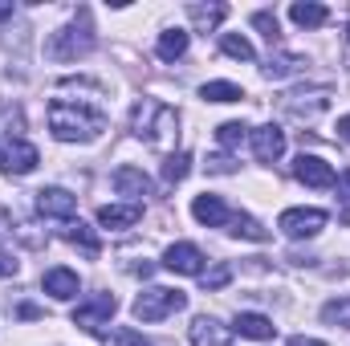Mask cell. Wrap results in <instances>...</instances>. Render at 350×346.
<instances>
[{"label":"cell","mask_w":350,"mask_h":346,"mask_svg":"<svg viewBox=\"0 0 350 346\" xmlns=\"http://www.w3.org/2000/svg\"><path fill=\"white\" fill-rule=\"evenodd\" d=\"M90 49H94V25H90L86 8H82L66 29H57V33L49 37V45H45V53H49L53 62H78V57H86Z\"/></svg>","instance_id":"3"},{"label":"cell","mask_w":350,"mask_h":346,"mask_svg":"<svg viewBox=\"0 0 350 346\" xmlns=\"http://www.w3.org/2000/svg\"><path fill=\"white\" fill-rule=\"evenodd\" d=\"M4 16H12V4H0V21H4Z\"/></svg>","instance_id":"40"},{"label":"cell","mask_w":350,"mask_h":346,"mask_svg":"<svg viewBox=\"0 0 350 346\" xmlns=\"http://www.w3.org/2000/svg\"><path fill=\"white\" fill-rule=\"evenodd\" d=\"M306 62L297 57V53H277V57H269L265 62V78H289V74H297Z\"/></svg>","instance_id":"22"},{"label":"cell","mask_w":350,"mask_h":346,"mask_svg":"<svg viewBox=\"0 0 350 346\" xmlns=\"http://www.w3.org/2000/svg\"><path fill=\"white\" fill-rule=\"evenodd\" d=\"M253 25L265 33V41H269V45H273V41H277V33H281L277 16H273V12H265V8H261V12H253Z\"/></svg>","instance_id":"31"},{"label":"cell","mask_w":350,"mask_h":346,"mask_svg":"<svg viewBox=\"0 0 350 346\" xmlns=\"http://www.w3.org/2000/svg\"><path fill=\"white\" fill-rule=\"evenodd\" d=\"M187 172H191V155L187 151H175V155H167L163 159V183H183L187 179Z\"/></svg>","instance_id":"23"},{"label":"cell","mask_w":350,"mask_h":346,"mask_svg":"<svg viewBox=\"0 0 350 346\" xmlns=\"http://www.w3.org/2000/svg\"><path fill=\"white\" fill-rule=\"evenodd\" d=\"M228 232H237V237H245V241H269V228H261V224H257L253 216H245V212H232Z\"/></svg>","instance_id":"25"},{"label":"cell","mask_w":350,"mask_h":346,"mask_svg":"<svg viewBox=\"0 0 350 346\" xmlns=\"http://www.w3.org/2000/svg\"><path fill=\"white\" fill-rule=\"evenodd\" d=\"M330 106V90L318 86V90H293L281 98V110L293 114V118H318L322 110Z\"/></svg>","instance_id":"6"},{"label":"cell","mask_w":350,"mask_h":346,"mask_svg":"<svg viewBox=\"0 0 350 346\" xmlns=\"http://www.w3.org/2000/svg\"><path fill=\"white\" fill-rule=\"evenodd\" d=\"M289 346H326V343H318V338H289Z\"/></svg>","instance_id":"39"},{"label":"cell","mask_w":350,"mask_h":346,"mask_svg":"<svg viewBox=\"0 0 350 346\" xmlns=\"http://www.w3.org/2000/svg\"><path fill=\"white\" fill-rule=\"evenodd\" d=\"M187 306V293H179V289H163V285H155V289H143L139 297H135V306H131V314L139 318V322H163L167 314L175 310H183Z\"/></svg>","instance_id":"4"},{"label":"cell","mask_w":350,"mask_h":346,"mask_svg":"<svg viewBox=\"0 0 350 346\" xmlns=\"http://www.w3.org/2000/svg\"><path fill=\"white\" fill-rule=\"evenodd\" d=\"M16 318H41V310H37V306H29V302H25V306H16Z\"/></svg>","instance_id":"35"},{"label":"cell","mask_w":350,"mask_h":346,"mask_svg":"<svg viewBox=\"0 0 350 346\" xmlns=\"http://www.w3.org/2000/svg\"><path fill=\"white\" fill-rule=\"evenodd\" d=\"M187 53V33L183 29H167L163 37H159V57L163 62H175V57H183Z\"/></svg>","instance_id":"24"},{"label":"cell","mask_w":350,"mask_h":346,"mask_svg":"<svg viewBox=\"0 0 350 346\" xmlns=\"http://www.w3.org/2000/svg\"><path fill=\"white\" fill-rule=\"evenodd\" d=\"M37 212L49 220H70L78 212V196H70L66 187H41L37 191Z\"/></svg>","instance_id":"8"},{"label":"cell","mask_w":350,"mask_h":346,"mask_svg":"<svg viewBox=\"0 0 350 346\" xmlns=\"http://www.w3.org/2000/svg\"><path fill=\"white\" fill-rule=\"evenodd\" d=\"M49 131L62 143H90L106 131V114L94 106H82V102L57 98V102H49Z\"/></svg>","instance_id":"1"},{"label":"cell","mask_w":350,"mask_h":346,"mask_svg":"<svg viewBox=\"0 0 350 346\" xmlns=\"http://www.w3.org/2000/svg\"><path fill=\"white\" fill-rule=\"evenodd\" d=\"M191 216L200 220V224H208V228H224V224H232V208L220 200V196H196L191 200Z\"/></svg>","instance_id":"10"},{"label":"cell","mask_w":350,"mask_h":346,"mask_svg":"<svg viewBox=\"0 0 350 346\" xmlns=\"http://www.w3.org/2000/svg\"><path fill=\"white\" fill-rule=\"evenodd\" d=\"M220 49H224L228 57H237V62H253V57H257V49L249 45V37H237V33H224V37H220Z\"/></svg>","instance_id":"27"},{"label":"cell","mask_w":350,"mask_h":346,"mask_svg":"<svg viewBox=\"0 0 350 346\" xmlns=\"http://www.w3.org/2000/svg\"><path fill=\"white\" fill-rule=\"evenodd\" d=\"M208 172H220V175H228V172H237V163H232L228 155H216V159H208Z\"/></svg>","instance_id":"33"},{"label":"cell","mask_w":350,"mask_h":346,"mask_svg":"<svg viewBox=\"0 0 350 346\" xmlns=\"http://www.w3.org/2000/svg\"><path fill=\"white\" fill-rule=\"evenodd\" d=\"M338 139H347V143H350V114L338 118Z\"/></svg>","instance_id":"36"},{"label":"cell","mask_w":350,"mask_h":346,"mask_svg":"<svg viewBox=\"0 0 350 346\" xmlns=\"http://www.w3.org/2000/svg\"><path fill=\"white\" fill-rule=\"evenodd\" d=\"M110 314H114V297L110 293H98V297H90L86 306L74 310V326H82L90 334H102L106 322H110Z\"/></svg>","instance_id":"7"},{"label":"cell","mask_w":350,"mask_h":346,"mask_svg":"<svg viewBox=\"0 0 350 346\" xmlns=\"http://www.w3.org/2000/svg\"><path fill=\"white\" fill-rule=\"evenodd\" d=\"M114 191H118V196H151L155 187H151V179L139 172V168L122 163V168L114 172Z\"/></svg>","instance_id":"18"},{"label":"cell","mask_w":350,"mask_h":346,"mask_svg":"<svg viewBox=\"0 0 350 346\" xmlns=\"http://www.w3.org/2000/svg\"><path fill=\"white\" fill-rule=\"evenodd\" d=\"M289 21L293 25H301V29H322L326 21H330V8L326 4H314V0H297V4H289Z\"/></svg>","instance_id":"19"},{"label":"cell","mask_w":350,"mask_h":346,"mask_svg":"<svg viewBox=\"0 0 350 346\" xmlns=\"http://www.w3.org/2000/svg\"><path fill=\"white\" fill-rule=\"evenodd\" d=\"M78 273L74 269H66V265H57V269H49L45 277H41V289L49 293V297H57V302H70V297H78Z\"/></svg>","instance_id":"14"},{"label":"cell","mask_w":350,"mask_h":346,"mask_svg":"<svg viewBox=\"0 0 350 346\" xmlns=\"http://www.w3.org/2000/svg\"><path fill=\"white\" fill-rule=\"evenodd\" d=\"M232 334H241V338H253V343H269V338L277 334V326H273V318H265V314H237V322H232Z\"/></svg>","instance_id":"16"},{"label":"cell","mask_w":350,"mask_h":346,"mask_svg":"<svg viewBox=\"0 0 350 346\" xmlns=\"http://www.w3.org/2000/svg\"><path fill=\"white\" fill-rule=\"evenodd\" d=\"M322 322H326V326H350V297L326 302V306H322Z\"/></svg>","instance_id":"28"},{"label":"cell","mask_w":350,"mask_h":346,"mask_svg":"<svg viewBox=\"0 0 350 346\" xmlns=\"http://www.w3.org/2000/svg\"><path fill=\"white\" fill-rule=\"evenodd\" d=\"M293 175H297L306 187H334V183H338L334 168H330L322 155H297V163H293Z\"/></svg>","instance_id":"9"},{"label":"cell","mask_w":350,"mask_h":346,"mask_svg":"<svg viewBox=\"0 0 350 346\" xmlns=\"http://www.w3.org/2000/svg\"><path fill=\"white\" fill-rule=\"evenodd\" d=\"M163 265H167L172 273H183V277H200V273H204V253H200L196 245L179 241V245H172V249L163 253Z\"/></svg>","instance_id":"11"},{"label":"cell","mask_w":350,"mask_h":346,"mask_svg":"<svg viewBox=\"0 0 350 346\" xmlns=\"http://www.w3.org/2000/svg\"><path fill=\"white\" fill-rule=\"evenodd\" d=\"M253 151H257V159L261 163H277L281 155H285V131L281 127H257L253 131Z\"/></svg>","instance_id":"12"},{"label":"cell","mask_w":350,"mask_h":346,"mask_svg":"<svg viewBox=\"0 0 350 346\" xmlns=\"http://www.w3.org/2000/svg\"><path fill=\"white\" fill-rule=\"evenodd\" d=\"M200 94H204L208 102H241V98H245V90L237 86V82H204Z\"/></svg>","instance_id":"26"},{"label":"cell","mask_w":350,"mask_h":346,"mask_svg":"<svg viewBox=\"0 0 350 346\" xmlns=\"http://www.w3.org/2000/svg\"><path fill=\"white\" fill-rule=\"evenodd\" d=\"M187 16L196 21L200 33H212V29L228 16V4H187Z\"/></svg>","instance_id":"20"},{"label":"cell","mask_w":350,"mask_h":346,"mask_svg":"<svg viewBox=\"0 0 350 346\" xmlns=\"http://www.w3.org/2000/svg\"><path fill=\"white\" fill-rule=\"evenodd\" d=\"M200 281H204V289H224L232 281V265H216L212 273H200Z\"/></svg>","instance_id":"30"},{"label":"cell","mask_w":350,"mask_h":346,"mask_svg":"<svg viewBox=\"0 0 350 346\" xmlns=\"http://www.w3.org/2000/svg\"><path fill=\"white\" fill-rule=\"evenodd\" d=\"M245 135H249V127H245V122H224V127H216V139H220L224 147H241V143H245Z\"/></svg>","instance_id":"29"},{"label":"cell","mask_w":350,"mask_h":346,"mask_svg":"<svg viewBox=\"0 0 350 346\" xmlns=\"http://www.w3.org/2000/svg\"><path fill=\"white\" fill-rule=\"evenodd\" d=\"M37 163H41V155H37L33 143H25V139H12V143H8V155H4V168H8V172L29 175Z\"/></svg>","instance_id":"17"},{"label":"cell","mask_w":350,"mask_h":346,"mask_svg":"<svg viewBox=\"0 0 350 346\" xmlns=\"http://www.w3.org/2000/svg\"><path fill=\"white\" fill-rule=\"evenodd\" d=\"M66 241H70V245H78L86 257H98V253H102V241L94 237V228H86L82 220H70V228H66Z\"/></svg>","instance_id":"21"},{"label":"cell","mask_w":350,"mask_h":346,"mask_svg":"<svg viewBox=\"0 0 350 346\" xmlns=\"http://www.w3.org/2000/svg\"><path fill=\"white\" fill-rule=\"evenodd\" d=\"M135 135L155 147V151H167L179 135V114H175L167 102H143L135 106Z\"/></svg>","instance_id":"2"},{"label":"cell","mask_w":350,"mask_h":346,"mask_svg":"<svg viewBox=\"0 0 350 346\" xmlns=\"http://www.w3.org/2000/svg\"><path fill=\"white\" fill-rule=\"evenodd\" d=\"M12 273H16V261L8 253H0V277H12Z\"/></svg>","instance_id":"34"},{"label":"cell","mask_w":350,"mask_h":346,"mask_svg":"<svg viewBox=\"0 0 350 346\" xmlns=\"http://www.w3.org/2000/svg\"><path fill=\"white\" fill-rule=\"evenodd\" d=\"M114 346H151V343H147L139 330H131V326H118V330H114Z\"/></svg>","instance_id":"32"},{"label":"cell","mask_w":350,"mask_h":346,"mask_svg":"<svg viewBox=\"0 0 350 346\" xmlns=\"http://www.w3.org/2000/svg\"><path fill=\"white\" fill-rule=\"evenodd\" d=\"M338 191H342V196L350 200V168H347L342 175H338Z\"/></svg>","instance_id":"37"},{"label":"cell","mask_w":350,"mask_h":346,"mask_svg":"<svg viewBox=\"0 0 350 346\" xmlns=\"http://www.w3.org/2000/svg\"><path fill=\"white\" fill-rule=\"evenodd\" d=\"M342 62L350 66V25H347V33H342Z\"/></svg>","instance_id":"38"},{"label":"cell","mask_w":350,"mask_h":346,"mask_svg":"<svg viewBox=\"0 0 350 346\" xmlns=\"http://www.w3.org/2000/svg\"><path fill=\"white\" fill-rule=\"evenodd\" d=\"M277 228H281L289 241H306V237H318V232L326 228V212H322V208H289V212H281Z\"/></svg>","instance_id":"5"},{"label":"cell","mask_w":350,"mask_h":346,"mask_svg":"<svg viewBox=\"0 0 350 346\" xmlns=\"http://www.w3.org/2000/svg\"><path fill=\"white\" fill-rule=\"evenodd\" d=\"M191 346H232V330L220 326L216 318H196L191 322Z\"/></svg>","instance_id":"15"},{"label":"cell","mask_w":350,"mask_h":346,"mask_svg":"<svg viewBox=\"0 0 350 346\" xmlns=\"http://www.w3.org/2000/svg\"><path fill=\"white\" fill-rule=\"evenodd\" d=\"M143 220V204L131 200V204H102L98 208V224L102 228H131Z\"/></svg>","instance_id":"13"}]
</instances>
